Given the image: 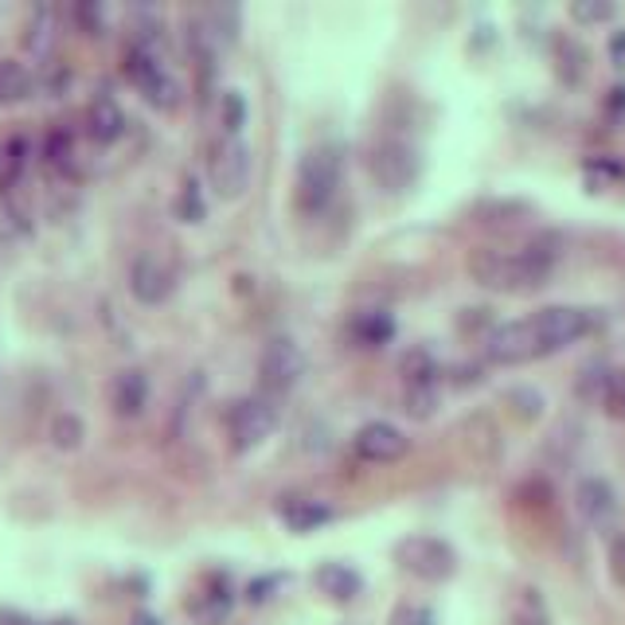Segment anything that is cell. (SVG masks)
<instances>
[{"mask_svg": "<svg viewBox=\"0 0 625 625\" xmlns=\"http://www.w3.org/2000/svg\"><path fill=\"white\" fill-rule=\"evenodd\" d=\"M602 407H606L610 419L625 422V371H610L606 379H602Z\"/></svg>", "mask_w": 625, "mask_h": 625, "instance_id": "cell-21", "label": "cell"}, {"mask_svg": "<svg viewBox=\"0 0 625 625\" xmlns=\"http://www.w3.org/2000/svg\"><path fill=\"white\" fill-rule=\"evenodd\" d=\"M86 133H90L98 146H110V141H118L121 133H126V114H121V106L114 103L110 95H98L95 103H90V110H86Z\"/></svg>", "mask_w": 625, "mask_h": 625, "instance_id": "cell-13", "label": "cell"}, {"mask_svg": "<svg viewBox=\"0 0 625 625\" xmlns=\"http://www.w3.org/2000/svg\"><path fill=\"white\" fill-rule=\"evenodd\" d=\"M470 270L481 285H493V290H516L513 285V255L505 250H473L470 255Z\"/></svg>", "mask_w": 625, "mask_h": 625, "instance_id": "cell-14", "label": "cell"}, {"mask_svg": "<svg viewBox=\"0 0 625 625\" xmlns=\"http://www.w3.org/2000/svg\"><path fill=\"white\" fill-rule=\"evenodd\" d=\"M243 121H247V98L239 95V90H227L223 95V126H227V133H239Z\"/></svg>", "mask_w": 625, "mask_h": 625, "instance_id": "cell-23", "label": "cell"}, {"mask_svg": "<svg viewBox=\"0 0 625 625\" xmlns=\"http://www.w3.org/2000/svg\"><path fill=\"white\" fill-rule=\"evenodd\" d=\"M110 403H114V411H118L121 419H138V414L146 411V403H149L146 371H138V368L118 371V376H114V384H110Z\"/></svg>", "mask_w": 625, "mask_h": 625, "instance_id": "cell-12", "label": "cell"}, {"mask_svg": "<svg viewBox=\"0 0 625 625\" xmlns=\"http://www.w3.org/2000/svg\"><path fill=\"white\" fill-rule=\"evenodd\" d=\"M313 583H317V591L333 602H352L356 594H360V574L344 563H321L317 574H313Z\"/></svg>", "mask_w": 625, "mask_h": 625, "instance_id": "cell-15", "label": "cell"}, {"mask_svg": "<svg viewBox=\"0 0 625 625\" xmlns=\"http://www.w3.org/2000/svg\"><path fill=\"white\" fill-rule=\"evenodd\" d=\"M395 559L403 563V571H411L414 579H427V583H442L457 567L454 548L445 540H438V536H411V540H403L395 548Z\"/></svg>", "mask_w": 625, "mask_h": 625, "instance_id": "cell-4", "label": "cell"}, {"mask_svg": "<svg viewBox=\"0 0 625 625\" xmlns=\"http://www.w3.org/2000/svg\"><path fill=\"white\" fill-rule=\"evenodd\" d=\"M83 438H86V427L75 414H60V419L52 422V442L60 445V450H75V445H83Z\"/></svg>", "mask_w": 625, "mask_h": 625, "instance_id": "cell-22", "label": "cell"}, {"mask_svg": "<svg viewBox=\"0 0 625 625\" xmlns=\"http://www.w3.org/2000/svg\"><path fill=\"white\" fill-rule=\"evenodd\" d=\"M24 43H28V52H32V55H47V52H52V47H55V12L52 9L35 12L32 24H28Z\"/></svg>", "mask_w": 625, "mask_h": 625, "instance_id": "cell-18", "label": "cell"}, {"mask_svg": "<svg viewBox=\"0 0 625 625\" xmlns=\"http://www.w3.org/2000/svg\"><path fill=\"white\" fill-rule=\"evenodd\" d=\"M610 574H614L617 586H625V531H617L610 540Z\"/></svg>", "mask_w": 625, "mask_h": 625, "instance_id": "cell-27", "label": "cell"}, {"mask_svg": "<svg viewBox=\"0 0 625 625\" xmlns=\"http://www.w3.org/2000/svg\"><path fill=\"white\" fill-rule=\"evenodd\" d=\"M407 434L391 422H368L356 430V454L364 462H399L407 454Z\"/></svg>", "mask_w": 625, "mask_h": 625, "instance_id": "cell-11", "label": "cell"}, {"mask_svg": "<svg viewBox=\"0 0 625 625\" xmlns=\"http://www.w3.org/2000/svg\"><path fill=\"white\" fill-rule=\"evenodd\" d=\"M485 356L493 364H528V360H540V344H536V333H531V321H508V325L493 328L485 341Z\"/></svg>", "mask_w": 625, "mask_h": 625, "instance_id": "cell-8", "label": "cell"}, {"mask_svg": "<svg viewBox=\"0 0 625 625\" xmlns=\"http://www.w3.org/2000/svg\"><path fill=\"white\" fill-rule=\"evenodd\" d=\"M78 24L90 35H103V9L98 4H78Z\"/></svg>", "mask_w": 625, "mask_h": 625, "instance_id": "cell-30", "label": "cell"}, {"mask_svg": "<svg viewBox=\"0 0 625 625\" xmlns=\"http://www.w3.org/2000/svg\"><path fill=\"white\" fill-rule=\"evenodd\" d=\"M371 172H376V181L384 184V188L403 192L419 181V153H414L407 141L387 138L371 149Z\"/></svg>", "mask_w": 625, "mask_h": 625, "instance_id": "cell-7", "label": "cell"}, {"mask_svg": "<svg viewBox=\"0 0 625 625\" xmlns=\"http://www.w3.org/2000/svg\"><path fill=\"white\" fill-rule=\"evenodd\" d=\"M129 625H161V622H157L153 614H133V622H129Z\"/></svg>", "mask_w": 625, "mask_h": 625, "instance_id": "cell-31", "label": "cell"}, {"mask_svg": "<svg viewBox=\"0 0 625 625\" xmlns=\"http://www.w3.org/2000/svg\"><path fill=\"white\" fill-rule=\"evenodd\" d=\"M282 516H285V524H290L293 531H313V528H321V524L333 520V513H328L325 505H317V500H298V505H285Z\"/></svg>", "mask_w": 625, "mask_h": 625, "instance_id": "cell-17", "label": "cell"}, {"mask_svg": "<svg viewBox=\"0 0 625 625\" xmlns=\"http://www.w3.org/2000/svg\"><path fill=\"white\" fill-rule=\"evenodd\" d=\"M301 371H305V356H301V348L290 336H274L262 348V356H258V379H262V387L270 395L290 391L301 379Z\"/></svg>", "mask_w": 625, "mask_h": 625, "instance_id": "cell-6", "label": "cell"}, {"mask_svg": "<svg viewBox=\"0 0 625 625\" xmlns=\"http://www.w3.org/2000/svg\"><path fill=\"white\" fill-rule=\"evenodd\" d=\"M571 17L579 24H602V20L614 17V4L610 0H579V4H571Z\"/></svg>", "mask_w": 625, "mask_h": 625, "instance_id": "cell-24", "label": "cell"}, {"mask_svg": "<svg viewBox=\"0 0 625 625\" xmlns=\"http://www.w3.org/2000/svg\"><path fill=\"white\" fill-rule=\"evenodd\" d=\"M528 321H531V333H536V344H540V356L583 341L594 328L591 309H574V305H548L540 309V313H531Z\"/></svg>", "mask_w": 625, "mask_h": 625, "instance_id": "cell-2", "label": "cell"}, {"mask_svg": "<svg viewBox=\"0 0 625 625\" xmlns=\"http://www.w3.org/2000/svg\"><path fill=\"white\" fill-rule=\"evenodd\" d=\"M344 181V157L336 146H313L298 164V207L309 215H321Z\"/></svg>", "mask_w": 625, "mask_h": 625, "instance_id": "cell-1", "label": "cell"}, {"mask_svg": "<svg viewBox=\"0 0 625 625\" xmlns=\"http://www.w3.org/2000/svg\"><path fill=\"white\" fill-rule=\"evenodd\" d=\"M181 215L188 223H196L200 215H204V204H200V188L192 181H188V188H184V196H181Z\"/></svg>", "mask_w": 625, "mask_h": 625, "instance_id": "cell-29", "label": "cell"}, {"mask_svg": "<svg viewBox=\"0 0 625 625\" xmlns=\"http://www.w3.org/2000/svg\"><path fill=\"white\" fill-rule=\"evenodd\" d=\"M227 427H231V445L239 450V454H247V450H255V445H262L266 438H270V430L278 427V407L270 395H250V399H243V403H235L231 419H227Z\"/></svg>", "mask_w": 625, "mask_h": 625, "instance_id": "cell-5", "label": "cell"}, {"mask_svg": "<svg viewBox=\"0 0 625 625\" xmlns=\"http://www.w3.org/2000/svg\"><path fill=\"white\" fill-rule=\"evenodd\" d=\"M207 176H212V188L223 200H239L250 184V149L239 138H219L207 157Z\"/></svg>", "mask_w": 625, "mask_h": 625, "instance_id": "cell-3", "label": "cell"}, {"mask_svg": "<svg viewBox=\"0 0 625 625\" xmlns=\"http://www.w3.org/2000/svg\"><path fill=\"white\" fill-rule=\"evenodd\" d=\"M574 500H579V513H583V520L591 524V528H599V531L614 528L617 513H622L614 485H610V481H602V477L579 481V493H574Z\"/></svg>", "mask_w": 625, "mask_h": 625, "instance_id": "cell-10", "label": "cell"}, {"mask_svg": "<svg viewBox=\"0 0 625 625\" xmlns=\"http://www.w3.org/2000/svg\"><path fill=\"white\" fill-rule=\"evenodd\" d=\"M434 407H438L434 387H411V391H407V411H411L414 419H430Z\"/></svg>", "mask_w": 625, "mask_h": 625, "instance_id": "cell-25", "label": "cell"}, {"mask_svg": "<svg viewBox=\"0 0 625 625\" xmlns=\"http://www.w3.org/2000/svg\"><path fill=\"white\" fill-rule=\"evenodd\" d=\"M391 333H395V321L387 317V313H360V317H356V336H360L364 344H371V348L391 341Z\"/></svg>", "mask_w": 625, "mask_h": 625, "instance_id": "cell-20", "label": "cell"}, {"mask_svg": "<svg viewBox=\"0 0 625 625\" xmlns=\"http://www.w3.org/2000/svg\"><path fill=\"white\" fill-rule=\"evenodd\" d=\"M403 376H407V384H411V387H430V384H434V376H438L434 356H430L427 348L407 352V356H403Z\"/></svg>", "mask_w": 625, "mask_h": 625, "instance_id": "cell-19", "label": "cell"}, {"mask_svg": "<svg viewBox=\"0 0 625 625\" xmlns=\"http://www.w3.org/2000/svg\"><path fill=\"white\" fill-rule=\"evenodd\" d=\"M32 95V71L20 60H0V103H24Z\"/></svg>", "mask_w": 625, "mask_h": 625, "instance_id": "cell-16", "label": "cell"}, {"mask_svg": "<svg viewBox=\"0 0 625 625\" xmlns=\"http://www.w3.org/2000/svg\"><path fill=\"white\" fill-rule=\"evenodd\" d=\"M129 290H133V298H138L141 305H161V301L172 293L169 262H164L161 255H153V250L138 255L133 266H129Z\"/></svg>", "mask_w": 625, "mask_h": 625, "instance_id": "cell-9", "label": "cell"}, {"mask_svg": "<svg viewBox=\"0 0 625 625\" xmlns=\"http://www.w3.org/2000/svg\"><path fill=\"white\" fill-rule=\"evenodd\" d=\"M227 614H231V599H227V594H207V602L196 610L200 625H215V622H223Z\"/></svg>", "mask_w": 625, "mask_h": 625, "instance_id": "cell-26", "label": "cell"}, {"mask_svg": "<svg viewBox=\"0 0 625 625\" xmlns=\"http://www.w3.org/2000/svg\"><path fill=\"white\" fill-rule=\"evenodd\" d=\"M391 625H434V614L422 606H399L391 614Z\"/></svg>", "mask_w": 625, "mask_h": 625, "instance_id": "cell-28", "label": "cell"}]
</instances>
